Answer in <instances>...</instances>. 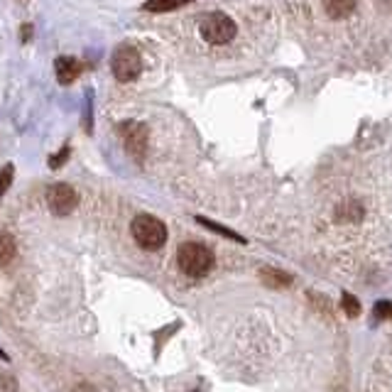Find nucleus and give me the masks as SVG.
Listing matches in <instances>:
<instances>
[{
    "instance_id": "nucleus-1",
    "label": "nucleus",
    "mask_w": 392,
    "mask_h": 392,
    "mask_svg": "<svg viewBox=\"0 0 392 392\" xmlns=\"http://www.w3.org/2000/svg\"><path fill=\"white\" fill-rule=\"evenodd\" d=\"M177 265L182 267L184 275L204 277L214 270V252L201 243H184L177 250Z\"/></svg>"
},
{
    "instance_id": "nucleus-8",
    "label": "nucleus",
    "mask_w": 392,
    "mask_h": 392,
    "mask_svg": "<svg viewBox=\"0 0 392 392\" xmlns=\"http://www.w3.org/2000/svg\"><path fill=\"white\" fill-rule=\"evenodd\" d=\"M358 0H324V10L331 20H345L355 13Z\"/></svg>"
},
{
    "instance_id": "nucleus-4",
    "label": "nucleus",
    "mask_w": 392,
    "mask_h": 392,
    "mask_svg": "<svg viewBox=\"0 0 392 392\" xmlns=\"http://www.w3.org/2000/svg\"><path fill=\"white\" fill-rule=\"evenodd\" d=\"M111 69L118 81H135L142 71V59L137 54V49L130 47V44H121V47L113 51Z\"/></svg>"
},
{
    "instance_id": "nucleus-2",
    "label": "nucleus",
    "mask_w": 392,
    "mask_h": 392,
    "mask_svg": "<svg viewBox=\"0 0 392 392\" xmlns=\"http://www.w3.org/2000/svg\"><path fill=\"white\" fill-rule=\"evenodd\" d=\"M133 238L140 247L145 250H159L164 243H167V226L162 223L159 219L149 214H140L130 226Z\"/></svg>"
},
{
    "instance_id": "nucleus-12",
    "label": "nucleus",
    "mask_w": 392,
    "mask_h": 392,
    "mask_svg": "<svg viewBox=\"0 0 392 392\" xmlns=\"http://www.w3.org/2000/svg\"><path fill=\"white\" fill-rule=\"evenodd\" d=\"M199 221L201 226H206V228H211V231H216V233H221V235H226V238H231V240H238V243H245V238L243 235H238L235 231H231V228H226V226H221V223H216V221H209V219H204V216H199Z\"/></svg>"
},
{
    "instance_id": "nucleus-10",
    "label": "nucleus",
    "mask_w": 392,
    "mask_h": 392,
    "mask_svg": "<svg viewBox=\"0 0 392 392\" xmlns=\"http://www.w3.org/2000/svg\"><path fill=\"white\" fill-rule=\"evenodd\" d=\"M363 219V206L358 201H343L336 209V221L338 223H355Z\"/></svg>"
},
{
    "instance_id": "nucleus-7",
    "label": "nucleus",
    "mask_w": 392,
    "mask_h": 392,
    "mask_svg": "<svg viewBox=\"0 0 392 392\" xmlns=\"http://www.w3.org/2000/svg\"><path fill=\"white\" fill-rule=\"evenodd\" d=\"M54 71H56V79H59V84L69 86V84H74V81L79 79L81 61L71 59V56H59V59L54 61Z\"/></svg>"
},
{
    "instance_id": "nucleus-14",
    "label": "nucleus",
    "mask_w": 392,
    "mask_h": 392,
    "mask_svg": "<svg viewBox=\"0 0 392 392\" xmlns=\"http://www.w3.org/2000/svg\"><path fill=\"white\" fill-rule=\"evenodd\" d=\"M13 177H15V167H13V164H5V167L0 169V199H3V194L10 189Z\"/></svg>"
},
{
    "instance_id": "nucleus-17",
    "label": "nucleus",
    "mask_w": 392,
    "mask_h": 392,
    "mask_svg": "<svg viewBox=\"0 0 392 392\" xmlns=\"http://www.w3.org/2000/svg\"><path fill=\"white\" fill-rule=\"evenodd\" d=\"M69 152H71L69 145H64V147L59 149V152L54 154V157H49V167H51V169H59L61 164L66 162V157H69Z\"/></svg>"
},
{
    "instance_id": "nucleus-20",
    "label": "nucleus",
    "mask_w": 392,
    "mask_h": 392,
    "mask_svg": "<svg viewBox=\"0 0 392 392\" xmlns=\"http://www.w3.org/2000/svg\"><path fill=\"white\" fill-rule=\"evenodd\" d=\"M375 3H378L380 8H385V10H392V0H375Z\"/></svg>"
},
{
    "instance_id": "nucleus-9",
    "label": "nucleus",
    "mask_w": 392,
    "mask_h": 392,
    "mask_svg": "<svg viewBox=\"0 0 392 392\" xmlns=\"http://www.w3.org/2000/svg\"><path fill=\"white\" fill-rule=\"evenodd\" d=\"M260 280L265 282L267 287H272V290H282V287L292 285V277L287 275V272L277 270V267H262Z\"/></svg>"
},
{
    "instance_id": "nucleus-5",
    "label": "nucleus",
    "mask_w": 392,
    "mask_h": 392,
    "mask_svg": "<svg viewBox=\"0 0 392 392\" xmlns=\"http://www.w3.org/2000/svg\"><path fill=\"white\" fill-rule=\"evenodd\" d=\"M121 135H123V142H125L128 152H130L137 162H142L147 152V128L142 125V123H123Z\"/></svg>"
},
{
    "instance_id": "nucleus-15",
    "label": "nucleus",
    "mask_w": 392,
    "mask_h": 392,
    "mask_svg": "<svg viewBox=\"0 0 392 392\" xmlns=\"http://www.w3.org/2000/svg\"><path fill=\"white\" fill-rule=\"evenodd\" d=\"M343 309H345V314H348V317H358V314H360V302L345 292L343 294Z\"/></svg>"
},
{
    "instance_id": "nucleus-3",
    "label": "nucleus",
    "mask_w": 392,
    "mask_h": 392,
    "mask_svg": "<svg viewBox=\"0 0 392 392\" xmlns=\"http://www.w3.org/2000/svg\"><path fill=\"white\" fill-rule=\"evenodd\" d=\"M238 27L226 13H209L199 20V35L209 44H228L235 37Z\"/></svg>"
},
{
    "instance_id": "nucleus-19",
    "label": "nucleus",
    "mask_w": 392,
    "mask_h": 392,
    "mask_svg": "<svg viewBox=\"0 0 392 392\" xmlns=\"http://www.w3.org/2000/svg\"><path fill=\"white\" fill-rule=\"evenodd\" d=\"M74 392H96V390L91 388L89 383H79V385H76V390H74Z\"/></svg>"
},
{
    "instance_id": "nucleus-16",
    "label": "nucleus",
    "mask_w": 392,
    "mask_h": 392,
    "mask_svg": "<svg viewBox=\"0 0 392 392\" xmlns=\"http://www.w3.org/2000/svg\"><path fill=\"white\" fill-rule=\"evenodd\" d=\"M0 392H18V380L10 373H0Z\"/></svg>"
},
{
    "instance_id": "nucleus-11",
    "label": "nucleus",
    "mask_w": 392,
    "mask_h": 392,
    "mask_svg": "<svg viewBox=\"0 0 392 392\" xmlns=\"http://www.w3.org/2000/svg\"><path fill=\"white\" fill-rule=\"evenodd\" d=\"M15 255H18L15 238L8 233V231H0V265H10Z\"/></svg>"
},
{
    "instance_id": "nucleus-6",
    "label": "nucleus",
    "mask_w": 392,
    "mask_h": 392,
    "mask_svg": "<svg viewBox=\"0 0 392 392\" xmlns=\"http://www.w3.org/2000/svg\"><path fill=\"white\" fill-rule=\"evenodd\" d=\"M47 204L54 216H69L76 209V204H79V196H76V192L69 184H54L47 192Z\"/></svg>"
},
{
    "instance_id": "nucleus-13",
    "label": "nucleus",
    "mask_w": 392,
    "mask_h": 392,
    "mask_svg": "<svg viewBox=\"0 0 392 392\" xmlns=\"http://www.w3.org/2000/svg\"><path fill=\"white\" fill-rule=\"evenodd\" d=\"M182 5V0H147L142 8L149 10V13H167V10H174Z\"/></svg>"
},
{
    "instance_id": "nucleus-18",
    "label": "nucleus",
    "mask_w": 392,
    "mask_h": 392,
    "mask_svg": "<svg viewBox=\"0 0 392 392\" xmlns=\"http://www.w3.org/2000/svg\"><path fill=\"white\" fill-rule=\"evenodd\" d=\"M375 317H378V319H388V317H392V304H390V302H380L378 307H375Z\"/></svg>"
}]
</instances>
